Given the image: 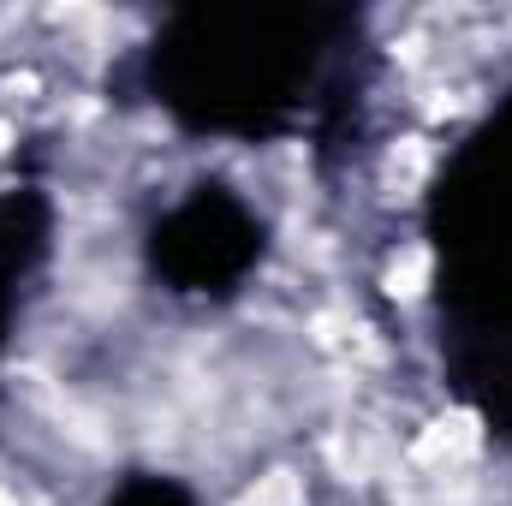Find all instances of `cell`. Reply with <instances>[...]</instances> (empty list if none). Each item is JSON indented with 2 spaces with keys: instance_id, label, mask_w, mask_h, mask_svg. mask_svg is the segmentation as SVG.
I'll list each match as a JSON object with an SVG mask.
<instances>
[{
  "instance_id": "2",
  "label": "cell",
  "mask_w": 512,
  "mask_h": 506,
  "mask_svg": "<svg viewBox=\"0 0 512 506\" xmlns=\"http://www.w3.org/2000/svg\"><path fill=\"white\" fill-rule=\"evenodd\" d=\"M423 221L447 387L512 441V90L453 143Z\"/></svg>"
},
{
  "instance_id": "3",
  "label": "cell",
  "mask_w": 512,
  "mask_h": 506,
  "mask_svg": "<svg viewBox=\"0 0 512 506\" xmlns=\"http://www.w3.org/2000/svg\"><path fill=\"white\" fill-rule=\"evenodd\" d=\"M262 239V221L227 185H197L149 227V268L179 298H227L262 262Z\"/></svg>"
},
{
  "instance_id": "1",
  "label": "cell",
  "mask_w": 512,
  "mask_h": 506,
  "mask_svg": "<svg viewBox=\"0 0 512 506\" xmlns=\"http://www.w3.org/2000/svg\"><path fill=\"white\" fill-rule=\"evenodd\" d=\"M358 54L352 6H185L149 42L143 84L185 131L262 143L304 120L334 126L358 102Z\"/></svg>"
},
{
  "instance_id": "4",
  "label": "cell",
  "mask_w": 512,
  "mask_h": 506,
  "mask_svg": "<svg viewBox=\"0 0 512 506\" xmlns=\"http://www.w3.org/2000/svg\"><path fill=\"white\" fill-rule=\"evenodd\" d=\"M42 245H48V197L42 191H0V352H6L24 280L42 262Z\"/></svg>"
},
{
  "instance_id": "5",
  "label": "cell",
  "mask_w": 512,
  "mask_h": 506,
  "mask_svg": "<svg viewBox=\"0 0 512 506\" xmlns=\"http://www.w3.org/2000/svg\"><path fill=\"white\" fill-rule=\"evenodd\" d=\"M108 506H197L173 477H149V471H137V477H126L114 495H108Z\"/></svg>"
}]
</instances>
